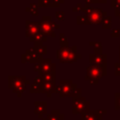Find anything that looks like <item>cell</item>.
<instances>
[{
  "label": "cell",
  "mask_w": 120,
  "mask_h": 120,
  "mask_svg": "<svg viewBox=\"0 0 120 120\" xmlns=\"http://www.w3.org/2000/svg\"><path fill=\"white\" fill-rule=\"evenodd\" d=\"M54 93L58 94L60 98H79L81 97L82 90L77 87L76 83H73L71 80H61L59 85H55Z\"/></svg>",
  "instance_id": "cell-1"
},
{
  "label": "cell",
  "mask_w": 120,
  "mask_h": 120,
  "mask_svg": "<svg viewBox=\"0 0 120 120\" xmlns=\"http://www.w3.org/2000/svg\"><path fill=\"white\" fill-rule=\"evenodd\" d=\"M107 74V64L104 65H96L91 64L86 68V73L84 79L88 81L91 84H98V81L106 76Z\"/></svg>",
  "instance_id": "cell-2"
},
{
  "label": "cell",
  "mask_w": 120,
  "mask_h": 120,
  "mask_svg": "<svg viewBox=\"0 0 120 120\" xmlns=\"http://www.w3.org/2000/svg\"><path fill=\"white\" fill-rule=\"evenodd\" d=\"M30 84V81L26 80L25 76L9 75L8 76V88L17 95L18 98L22 96L26 90V86Z\"/></svg>",
  "instance_id": "cell-3"
},
{
  "label": "cell",
  "mask_w": 120,
  "mask_h": 120,
  "mask_svg": "<svg viewBox=\"0 0 120 120\" xmlns=\"http://www.w3.org/2000/svg\"><path fill=\"white\" fill-rule=\"evenodd\" d=\"M57 59L60 63H74L82 57L81 54L77 53V46L71 47H60L56 52Z\"/></svg>",
  "instance_id": "cell-4"
},
{
  "label": "cell",
  "mask_w": 120,
  "mask_h": 120,
  "mask_svg": "<svg viewBox=\"0 0 120 120\" xmlns=\"http://www.w3.org/2000/svg\"><path fill=\"white\" fill-rule=\"evenodd\" d=\"M90 110V104L86 101L84 97L73 98H72V113L73 114H82Z\"/></svg>",
  "instance_id": "cell-5"
},
{
  "label": "cell",
  "mask_w": 120,
  "mask_h": 120,
  "mask_svg": "<svg viewBox=\"0 0 120 120\" xmlns=\"http://www.w3.org/2000/svg\"><path fill=\"white\" fill-rule=\"evenodd\" d=\"M52 17L51 16H43L42 19L40 21H38L39 22V27H40V32L44 35V36H50L52 38H55L56 35L53 31V28L52 26Z\"/></svg>",
  "instance_id": "cell-6"
},
{
  "label": "cell",
  "mask_w": 120,
  "mask_h": 120,
  "mask_svg": "<svg viewBox=\"0 0 120 120\" xmlns=\"http://www.w3.org/2000/svg\"><path fill=\"white\" fill-rule=\"evenodd\" d=\"M43 58H44V57H43L41 54H39V53L36 51V49H35L34 47H31V48H29L28 50H26L23 54H22L21 60H22V63L30 62V63L36 64V63H38V62L42 61Z\"/></svg>",
  "instance_id": "cell-7"
},
{
  "label": "cell",
  "mask_w": 120,
  "mask_h": 120,
  "mask_svg": "<svg viewBox=\"0 0 120 120\" xmlns=\"http://www.w3.org/2000/svg\"><path fill=\"white\" fill-rule=\"evenodd\" d=\"M108 16L107 15V12L104 11L102 8H95L92 10V12L88 15H86L87 17V20H88V22L89 24H101L102 23V19L104 17Z\"/></svg>",
  "instance_id": "cell-8"
},
{
  "label": "cell",
  "mask_w": 120,
  "mask_h": 120,
  "mask_svg": "<svg viewBox=\"0 0 120 120\" xmlns=\"http://www.w3.org/2000/svg\"><path fill=\"white\" fill-rule=\"evenodd\" d=\"M38 33H40L39 22L27 20L25 22V37L28 38H31Z\"/></svg>",
  "instance_id": "cell-9"
},
{
  "label": "cell",
  "mask_w": 120,
  "mask_h": 120,
  "mask_svg": "<svg viewBox=\"0 0 120 120\" xmlns=\"http://www.w3.org/2000/svg\"><path fill=\"white\" fill-rule=\"evenodd\" d=\"M42 74H55V64L51 58H43L41 61V71L38 75Z\"/></svg>",
  "instance_id": "cell-10"
},
{
  "label": "cell",
  "mask_w": 120,
  "mask_h": 120,
  "mask_svg": "<svg viewBox=\"0 0 120 120\" xmlns=\"http://www.w3.org/2000/svg\"><path fill=\"white\" fill-rule=\"evenodd\" d=\"M34 113L38 115L39 119H43L47 115V102L46 101H35Z\"/></svg>",
  "instance_id": "cell-11"
},
{
  "label": "cell",
  "mask_w": 120,
  "mask_h": 120,
  "mask_svg": "<svg viewBox=\"0 0 120 120\" xmlns=\"http://www.w3.org/2000/svg\"><path fill=\"white\" fill-rule=\"evenodd\" d=\"M102 117L98 110H89L81 114V120H103Z\"/></svg>",
  "instance_id": "cell-12"
},
{
  "label": "cell",
  "mask_w": 120,
  "mask_h": 120,
  "mask_svg": "<svg viewBox=\"0 0 120 120\" xmlns=\"http://www.w3.org/2000/svg\"><path fill=\"white\" fill-rule=\"evenodd\" d=\"M89 63L96 64V65H104L107 64V55L106 54H95L91 53L89 54Z\"/></svg>",
  "instance_id": "cell-13"
},
{
  "label": "cell",
  "mask_w": 120,
  "mask_h": 120,
  "mask_svg": "<svg viewBox=\"0 0 120 120\" xmlns=\"http://www.w3.org/2000/svg\"><path fill=\"white\" fill-rule=\"evenodd\" d=\"M42 120H65V116L58 110H52L49 114H47Z\"/></svg>",
  "instance_id": "cell-14"
},
{
  "label": "cell",
  "mask_w": 120,
  "mask_h": 120,
  "mask_svg": "<svg viewBox=\"0 0 120 120\" xmlns=\"http://www.w3.org/2000/svg\"><path fill=\"white\" fill-rule=\"evenodd\" d=\"M55 85L56 84L50 83V82H43V84H42V93L46 94L47 98H51L52 94L54 93Z\"/></svg>",
  "instance_id": "cell-15"
},
{
  "label": "cell",
  "mask_w": 120,
  "mask_h": 120,
  "mask_svg": "<svg viewBox=\"0 0 120 120\" xmlns=\"http://www.w3.org/2000/svg\"><path fill=\"white\" fill-rule=\"evenodd\" d=\"M29 40L32 41V42H34V43H44V42L47 41V38H46V36H44L40 32V33L37 34L36 36H34L33 38H29Z\"/></svg>",
  "instance_id": "cell-16"
},
{
  "label": "cell",
  "mask_w": 120,
  "mask_h": 120,
  "mask_svg": "<svg viewBox=\"0 0 120 120\" xmlns=\"http://www.w3.org/2000/svg\"><path fill=\"white\" fill-rule=\"evenodd\" d=\"M36 51L41 54L42 56L43 55H46L47 54V46L44 44V43H34V46H33Z\"/></svg>",
  "instance_id": "cell-17"
},
{
  "label": "cell",
  "mask_w": 120,
  "mask_h": 120,
  "mask_svg": "<svg viewBox=\"0 0 120 120\" xmlns=\"http://www.w3.org/2000/svg\"><path fill=\"white\" fill-rule=\"evenodd\" d=\"M39 76L43 79L44 82H50L55 84V74H42Z\"/></svg>",
  "instance_id": "cell-18"
},
{
  "label": "cell",
  "mask_w": 120,
  "mask_h": 120,
  "mask_svg": "<svg viewBox=\"0 0 120 120\" xmlns=\"http://www.w3.org/2000/svg\"><path fill=\"white\" fill-rule=\"evenodd\" d=\"M25 10L29 13H31L32 15L34 16H38V4H35V3H32L30 4L29 7H26L25 8Z\"/></svg>",
  "instance_id": "cell-19"
},
{
  "label": "cell",
  "mask_w": 120,
  "mask_h": 120,
  "mask_svg": "<svg viewBox=\"0 0 120 120\" xmlns=\"http://www.w3.org/2000/svg\"><path fill=\"white\" fill-rule=\"evenodd\" d=\"M102 28L103 29H111L112 27V18L111 16H106L102 19Z\"/></svg>",
  "instance_id": "cell-20"
},
{
  "label": "cell",
  "mask_w": 120,
  "mask_h": 120,
  "mask_svg": "<svg viewBox=\"0 0 120 120\" xmlns=\"http://www.w3.org/2000/svg\"><path fill=\"white\" fill-rule=\"evenodd\" d=\"M76 23L77 24H89L88 22V20H87V17L86 15H78L76 17Z\"/></svg>",
  "instance_id": "cell-21"
},
{
  "label": "cell",
  "mask_w": 120,
  "mask_h": 120,
  "mask_svg": "<svg viewBox=\"0 0 120 120\" xmlns=\"http://www.w3.org/2000/svg\"><path fill=\"white\" fill-rule=\"evenodd\" d=\"M30 93H42V85H38L36 83H32L29 89Z\"/></svg>",
  "instance_id": "cell-22"
},
{
  "label": "cell",
  "mask_w": 120,
  "mask_h": 120,
  "mask_svg": "<svg viewBox=\"0 0 120 120\" xmlns=\"http://www.w3.org/2000/svg\"><path fill=\"white\" fill-rule=\"evenodd\" d=\"M59 44H60V47H67V46H68V38H66L64 33H61L59 35Z\"/></svg>",
  "instance_id": "cell-23"
},
{
  "label": "cell",
  "mask_w": 120,
  "mask_h": 120,
  "mask_svg": "<svg viewBox=\"0 0 120 120\" xmlns=\"http://www.w3.org/2000/svg\"><path fill=\"white\" fill-rule=\"evenodd\" d=\"M38 8H52L50 0H38Z\"/></svg>",
  "instance_id": "cell-24"
},
{
  "label": "cell",
  "mask_w": 120,
  "mask_h": 120,
  "mask_svg": "<svg viewBox=\"0 0 120 120\" xmlns=\"http://www.w3.org/2000/svg\"><path fill=\"white\" fill-rule=\"evenodd\" d=\"M114 109L116 111L120 110V93H115L114 95Z\"/></svg>",
  "instance_id": "cell-25"
},
{
  "label": "cell",
  "mask_w": 120,
  "mask_h": 120,
  "mask_svg": "<svg viewBox=\"0 0 120 120\" xmlns=\"http://www.w3.org/2000/svg\"><path fill=\"white\" fill-rule=\"evenodd\" d=\"M120 36V30L118 28H112L111 31V37L112 38H118Z\"/></svg>",
  "instance_id": "cell-26"
},
{
  "label": "cell",
  "mask_w": 120,
  "mask_h": 120,
  "mask_svg": "<svg viewBox=\"0 0 120 120\" xmlns=\"http://www.w3.org/2000/svg\"><path fill=\"white\" fill-rule=\"evenodd\" d=\"M55 18L58 21H64L65 20V13L63 11H57V12H55Z\"/></svg>",
  "instance_id": "cell-27"
},
{
  "label": "cell",
  "mask_w": 120,
  "mask_h": 120,
  "mask_svg": "<svg viewBox=\"0 0 120 120\" xmlns=\"http://www.w3.org/2000/svg\"><path fill=\"white\" fill-rule=\"evenodd\" d=\"M82 5L81 4V3H77L76 5H75V7H73L72 8V11L73 12H79V11H82Z\"/></svg>",
  "instance_id": "cell-28"
},
{
  "label": "cell",
  "mask_w": 120,
  "mask_h": 120,
  "mask_svg": "<svg viewBox=\"0 0 120 120\" xmlns=\"http://www.w3.org/2000/svg\"><path fill=\"white\" fill-rule=\"evenodd\" d=\"M34 83H36V84H38V85H42L43 84V79L39 76V75H38L37 77H35V79H34V82H33Z\"/></svg>",
  "instance_id": "cell-29"
},
{
  "label": "cell",
  "mask_w": 120,
  "mask_h": 120,
  "mask_svg": "<svg viewBox=\"0 0 120 120\" xmlns=\"http://www.w3.org/2000/svg\"><path fill=\"white\" fill-rule=\"evenodd\" d=\"M34 70L37 73H38V72L41 71V61L40 62H38V63H36L34 65Z\"/></svg>",
  "instance_id": "cell-30"
},
{
  "label": "cell",
  "mask_w": 120,
  "mask_h": 120,
  "mask_svg": "<svg viewBox=\"0 0 120 120\" xmlns=\"http://www.w3.org/2000/svg\"><path fill=\"white\" fill-rule=\"evenodd\" d=\"M114 68H115V71H114L115 76H120V63H115Z\"/></svg>",
  "instance_id": "cell-31"
},
{
  "label": "cell",
  "mask_w": 120,
  "mask_h": 120,
  "mask_svg": "<svg viewBox=\"0 0 120 120\" xmlns=\"http://www.w3.org/2000/svg\"><path fill=\"white\" fill-rule=\"evenodd\" d=\"M94 53L95 54H103V52H102V46L95 47L94 48Z\"/></svg>",
  "instance_id": "cell-32"
},
{
  "label": "cell",
  "mask_w": 120,
  "mask_h": 120,
  "mask_svg": "<svg viewBox=\"0 0 120 120\" xmlns=\"http://www.w3.org/2000/svg\"><path fill=\"white\" fill-rule=\"evenodd\" d=\"M89 45L90 46H94V48L95 47H100V46H102L99 41H92V42H89Z\"/></svg>",
  "instance_id": "cell-33"
},
{
  "label": "cell",
  "mask_w": 120,
  "mask_h": 120,
  "mask_svg": "<svg viewBox=\"0 0 120 120\" xmlns=\"http://www.w3.org/2000/svg\"><path fill=\"white\" fill-rule=\"evenodd\" d=\"M111 7L113 8L114 9H115L116 8H118V5H117L116 0H111Z\"/></svg>",
  "instance_id": "cell-34"
},
{
  "label": "cell",
  "mask_w": 120,
  "mask_h": 120,
  "mask_svg": "<svg viewBox=\"0 0 120 120\" xmlns=\"http://www.w3.org/2000/svg\"><path fill=\"white\" fill-rule=\"evenodd\" d=\"M52 28H55V29H58V28L60 27V25H59L58 23H56L54 21L52 22Z\"/></svg>",
  "instance_id": "cell-35"
},
{
  "label": "cell",
  "mask_w": 120,
  "mask_h": 120,
  "mask_svg": "<svg viewBox=\"0 0 120 120\" xmlns=\"http://www.w3.org/2000/svg\"><path fill=\"white\" fill-rule=\"evenodd\" d=\"M114 15H115L116 17H119V18H120V8H115Z\"/></svg>",
  "instance_id": "cell-36"
},
{
  "label": "cell",
  "mask_w": 120,
  "mask_h": 120,
  "mask_svg": "<svg viewBox=\"0 0 120 120\" xmlns=\"http://www.w3.org/2000/svg\"><path fill=\"white\" fill-rule=\"evenodd\" d=\"M84 2H85V5H89L92 3H98V0H84Z\"/></svg>",
  "instance_id": "cell-37"
},
{
  "label": "cell",
  "mask_w": 120,
  "mask_h": 120,
  "mask_svg": "<svg viewBox=\"0 0 120 120\" xmlns=\"http://www.w3.org/2000/svg\"><path fill=\"white\" fill-rule=\"evenodd\" d=\"M98 112L103 116L104 114H106V113H107V111H106V110H98Z\"/></svg>",
  "instance_id": "cell-38"
},
{
  "label": "cell",
  "mask_w": 120,
  "mask_h": 120,
  "mask_svg": "<svg viewBox=\"0 0 120 120\" xmlns=\"http://www.w3.org/2000/svg\"><path fill=\"white\" fill-rule=\"evenodd\" d=\"M107 0H98V3H106Z\"/></svg>",
  "instance_id": "cell-39"
},
{
  "label": "cell",
  "mask_w": 120,
  "mask_h": 120,
  "mask_svg": "<svg viewBox=\"0 0 120 120\" xmlns=\"http://www.w3.org/2000/svg\"><path fill=\"white\" fill-rule=\"evenodd\" d=\"M117 2V5H118V8H120V0H116Z\"/></svg>",
  "instance_id": "cell-40"
},
{
  "label": "cell",
  "mask_w": 120,
  "mask_h": 120,
  "mask_svg": "<svg viewBox=\"0 0 120 120\" xmlns=\"http://www.w3.org/2000/svg\"><path fill=\"white\" fill-rule=\"evenodd\" d=\"M119 63H120V47H119Z\"/></svg>",
  "instance_id": "cell-41"
},
{
  "label": "cell",
  "mask_w": 120,
  "mask_h": 120,
  "mask_svg": "<svg viewBox=\"0 0 120 120\" xmlns=\"http://www.w3.org/2000/svg\"><path fill=\"white\" fill-rule=\"evenodd\" d=\"M59 1H60V2H61V4H62V3H64V1H65V0H59Z\"/></svg>",
  "instance_id": "cell-42"
}]
</instances>
